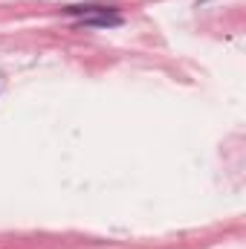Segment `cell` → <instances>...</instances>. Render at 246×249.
<instances>
[{"instance_id":"cell-1","label":"cell","mask_w":246,"mask_h":249,"mask_svg":"<svg viewBox=\"0 0 246 249\" xmlns=\"http://www.w3.org/2000/svg\"><path fill=\"white\" fill-rule=\"evenodd\" d=\"M70 18H75L78 26L84 29H110V26H122V12L119 6H96V3H84V6H67L64 9Z\"/></svg>"}]
</instances>
